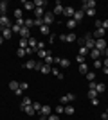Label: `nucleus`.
<instances>
[{"instance_id": "f257e3e1", "label": "nucleus", "mask_w": 108, "mask_h": 120, "mask_svg": "<svg viewBox=\"0 0 108 120\" xmlns=\"http://www.w3.org/2000/svg\"><path fill=\"white\" fill-rule=\"evenodd\" d=\"M83 38H85V47H87L88 50L96 49V40L92 38V34H90V32H85V36H83Z\"/></svg>"}, {"instance_id": "f03ea898", "label": "nucleus", "mask_w": 108, "mask_h": 120, "mask_svg": "<svg viewBox=\"0 0 108 120\" xmlns=\"http://www.w3.org/2000/svg\"><path fill=\"white\" fill-rule=\"evenodd\" d=\"M96 5H97V2L96 0H83V5H81V11L85 13L87 9H96Z\"/></svg>"}, {"instance_id": "7ed1b4c3", "label": "nucleus", "mask_w": 108, "mask_h": 120, "mask_svg": "<svg viewBox=\"0 0 108 120\" xmlns=\"http://www.w3.org/2000/svg\"><path fill=\"white\" fill-rule=\"evenodd\" d=\"M0 27H2V29H11V20H9L7 15L0 16Z\"/></svg>"}, {"instance_id": "20e7f679", "label": "nucleus", "mask_w": 108, "mask_h": 120, "mask_svg": "<svg viewBox=\"0 0 108 120\" xmlns=\"http://www.w3.org/2000/svg\"><path fill=\"white\" fill-rule=\"evenodd\" d=\"M74 99H76V95H74V93H67V95H63L61 99H60V102L65 106V104H68V102H72Z\"/></svg>"}, {"instance_id": "39448f33", "label": "nucleus", "mask_w": 108, "mask_h": 120, "mask_svg": "<svg viewBox=\"0 0 108 120\" xmlns=\"http://www.w3.org/2000/svg\"><path fill=\"white\" fill-rule=\"evenodd\" d=\"M52 22H54V13H45V16H43V25L49 27Z\"/></svg>"}, {"instance_id": "423d86ee", "label": "nucleus", "mask_w": 108, "mask_h": 120, "mask_svg": "<svg viewBox=\"0 0 108 120\" xmlns=\"http://www.w3.org/2000/svg\"><path fill=\"white\" fill-rule=\"evenodd\" d=\"M74 13H76V9H74V7H70V5H67V7H63V15L67 16L68 20H70L72 16H74Z\"/></svg>"}, {"instance_id": "0eeeda50", "label": "nucleus", "mask_w": 108, "mask_h": 120, "mask_svg": "<svg viewBox=\"0 0 108 120\" xmlns=\"http://www.w3.org/2000/svg\"><path fill=\"white\" fill-rule=\"evenodd\" d=\"M20 109H22V111H25V115H29V116H32V115L36 113L34 108H32V104H31V106H22V104H20Z\"/></svg>"}, {"instance_id": "6e6552de", "label": "nucleus", "mask_w": 108, "mask_h": 120, "mask_svg": "<svg viewBox=\"0 0 108 120\" xmlns=\"http://www.w3.org/2000/svg\"><path fill=\"white\" fill-rule=\"evenodd\" d=\"M83 16H85V13H83V11L79 9V11H76V13H74V16H72V20L76 22V23H79V22H83Z\"/></svg>"}, {"instance_id": "1a4fd4ad", "label": "nucleus", "mask_w": 108, "mask_h": 120, "mask_svg": "<svg viewBox=\"0 0 108 120\" xmlns=\"http://www.w3.org/2000/svg\"><path fill=\"white\" fill-rule=\"evenodd\" d=\"M20 36L24 38V40H29V38H31V30H29L25 25H24V27L20 29Z\"/></svg>"}, {"instance_id": "9d476101", "label": "nucleus", "mask_w": 108, "mask_h": 120, "mask_svg": "<svg viewBox=\"0 0 108 120\" xmlns=\"http://www.w3.org/2000/svg\"><path fill=\"white\" fill-rule=\"evenodd\" d=\"M34 16H36V20H41V18L45 16V11H43V7H34Z\"/></svg>"}, {"instance_id": "9b49d317", "label": "nucleus", "mask_w": 108, "mask_h": 120, "mask_svg": "<svg viewBox=\"0 0 108 120\" xmlns=\"http://www.w3.org/2000/svg\"><path fill=\"white\" fill-rule=\"evenodd\" d=\"M104 34H106V30H104V29H96V32L92 34V38H96V40H103Z\"/></svg>"}, {"instance_id": "f8f14e48", "label": "nucleus", "mask_w": 108, "mask_h": 120, "mask_svg": "<svg viewBox=\"0 0 108 120\" xmlns=\"http://www.w3.org/2000/svg\"><path fill=\"white\" fill-rule=\"evenodd\" d=\"M101 54H103L101 50H97V49H92V50H90V54H88V56H90V57H92V59L96 61V59H99V57H101Z\"/></svg>"}, {"instance_id": "ddd939ff", "label": "nucleus", "mask_w": 108, "mask_h": 120, "mask_svg": "<svg viewBox=\"0 0 108 120\" xmlns=\"http://www.w3.org/2000/svg\"><path fill=\"white\" fill-rule=\"evenodd\" d=\"M96 49L103 52V50L106 49V41H104V40H96Z\"/></svg>"}, {"instance_id": "4468645a", "label": "nucleus", "mask_w": 108, "mask_h": 120, "mask_svg": "<svg viewBox=\"0 0 108 120\" xmlns=\"http://www.w3.org/2000/svg\"><path fill=\"white\" fill-rule=\"evenodd\" d=\"M51 113H52V108H51V106H41L40 115H45V116H49Z\"/></svg>"}, {"instance_id": "2eb2a0df", "label": "nucleus", "mask_w": 108, "mask_h": 120, "mask_svg": "<svg viewBox=\"0 0 108 120\" xmlns=\"http://www.w3.org/2000/svg\"><path fill=\"white\" fill-rule=\"evenodd\" d=\"M34 66H36V61L34 59H29L24 63V68H27V70H34Z\"/></svg>"}, {"instance_id": "dca6fc26", "label": "nucleus", "mask_w": 108, "mask_h": 120, "mask_svg": "<svg viewBox=\"0 0 108 120\" xmlns=\"http://www.w3.org/2000/svg\"><path fill=\"white\" fill-rule=\"evenodd\" d=\"M51 74L54 75V77H58V79H63L61 70H60V68H56V66H52V68H51Z\"/></svg>"}, {"instance_id": "f3484780", "label": "nucleus", "mask_w": 108, "mask_h": 120, "mask_svg": "<svg viewBox=\"0 0 108 120\" xmlns=\"http://www.w3.org/2000/svg\"><path fill=\"white\" fill-rule=\"evenodd\" d=\"M0 29H2V27H0ZM2 38H4V40H11V36H13V32H11V29H2Z\"/></svg>"}, {"instance_id": "a211bd4d", "label": "nucleus", "mask_w": 108, "mask_h": 120, "mask_svg": "<svg viewBox=\"0 0 108 120\" xmlns=\"http://www.w3.org/2000/svg\"><path fill=\"white\" fill-rule=\"evenodd\" d=\"M54 15H63V5H61V2H56V5H54Z\"/></svg>"}, {"instance_id": "6ab92c4d", "label": "nucleus", "mask_w": 108, "mask_h": 120, "mask_svg": "<svg viewBox=\"0 0 108 120\" xmlns=\"http://www.w3.org/2000/svg\"><path fill=\"white\" fill-rule=\"evenodd\" d=\"M22 5H24L27 11H34V2H27V0H24V2H22Z\"/></svg>"}, {"instance_id": "aec40b11", "label": "nucleus", "mask_w": 108, "mask_h": 120, "mask_svg": "<svg viewBox=\"0 0 108 120\" xmlns=\"http://www.w3.org/2000/svg\"><path fill=\"white\" fill-rule=\"evenodd\" d=\"M36 54H38V57H40V59H45L51 52H49V50H36Z\"/></svg>"}, {"instance_id": "412c9836", "label": "nucleus", "mask_w": 108, "mask_h": 120, "mask_svg": "<svg viewBox=\"0 0 108 120\" xmlns=\"http://www.w3.org/2000/svg\"><path fill=\"white\" fill-rule=\"evenodd\" d=\"M51 68H52V66L51 65H45V63H43V65H41V74H43V75H45V74H51Z\"/></svg>"}, {"instance_id": "4be33fe9", "label": "nucleus", "mask_w": 108, "mask_h": 120, "mask_svg": "<svg viewBox=\"0 0 108 120\" xmlns=\"http://www.w3.org/2000/svg\"><path fill=\"white\" fill-rule=\"evenodd\" d=\"M88 54H90V50H88L85 45H83V47H79V56H83V57H85V56H88Z\"/></svg>"}, {"instance_id": "5701e85b", "label": "nucleus", "mask_w": 108, "mask_h": 120, "mask_svg": "<svg viewBox=\"0 0 108 120\" xmlns=\"http://www.w3.org/2000/svg\"><path fill=\"white\" fill-rule=\"evenodd\" d=\"M79 74H83V75H87V74H88V66H87V63L79 65Z\"/></svg>"}, {"instance_id": "b1692460", "label": "nucleus", "mask_w": 108, "mask_h": 120, "mask_svg": "<svg viewBox=\"0 0 108 120\" xmlns=\"http://www.w3.org/2000/svg\"><path fill=\"white\" fill-rule=\"evenodd\" d=\"M18 86H20V82H16V81H11V82H9V90L16 91V90H18Z\"/></svg>"}, {"instance_id": "393cba45", "label": "nucleus", "mask_w": 108, "mask_h": 120, "mask_svg": "<svg viewBox=\"0 0 108 120\" xmlns=\"http://www.w3.org/2000/svg\"><path fill=\"white\" fill-rule=\"evenodd\" d=\"M13 15H15L16 20H22V18H24V13H22V9H15V13H13Z\"/></svg>"}, {"instance_id": "a878e982", "label": "nucleus", "mask_w": 108, "mask_h": 120, "mask_svg": "<svg viewBox=\"0 0 108 120\" xmlns=\"http://www.w3.org/2000/svg\"><path fill=\"white\" fill-rule=\"evenodd\" d=\"M106 90V86H104V82H97V86H96V91L97 93H101V91Z\"/></svg>"}, {"instance_id": "bb28decb", "label": "nucleus", "mask_w": 108, "mask_h": 120, "mask_svg": "<svg viewBox=\"0 0 108 120\" xmlns=\"http://www.w3.org/2000/svg\"><path fill=\"white\" fill-rule=\"evenodd\" d=\"M20 29H22V27H20V25H16V23L11 25V32H15V34H20Z\"/></svg>"}, {"instance_id": "cd10ccee", "label": "nucleus", "mask_w": 108, "mask_h": 120, "mask_svg": "<svg viewBox=\"0 0 108 120\" xmlns=\"http://www.w3.org/2000/svg\"><path fill=\"white\" fill-rule=\"evenodd\" d=\"M76 40H77L76 34H72V32H70V34H67V41H68V43H74Z\"/></svg>"}, {"instance_id": "c85d7f7f", "label": "nucleus", "mask_w": 108, "mask_h": 120, "mask_svg": "<svg viewBox=\"0 0 108 120\" xmlns=\"http://www.w3.org/2000/svg\"><path fill=\"white\" fill-rule=\"evenodd\" d=\"M40 32H41V34H51V29H49L47 25H41V27H40Z\"/></svg>"}, {"instance_id": "c756f323", "label": "nucleus", "mask_w": 108, "mask_h": 120, "mask_svg": "<svg viewBox=\"0 0 108 120\" xmlns=\"http://www.w3.org/2000/svg\"><path fill=\"white\" fill-rule=\"evenodd\" d=\"M94 68L101 70V68H103V61H101V59H96V61H94Z\"/></svg>"}, {"instance_id": "7c9ffc66", "label": "nucleus", "mask_w": 108, "mask_h": 120, "mask_svg": "<svg viewBox=\"0 0 108 120\" xmlns=\"http://www.w3.org/2000/svg\"><path fill=\"white\" fill-rule=\"evenodd\" d=\"M0 7H2V15H5V13H7V7H9V4H7V2H0Z\"/></svg>"}, {"instance_id": "2f4dec72", "label": "nucleus", "mask_w": 108, "mask_h": 120, "mask_svg": "<svg viewBox=\"0 0 108 120\" xmlns=\"http://www.w3.org/2000/svg\"><path fill=\"white\" fill-rule=\"evenodd\" d=\"M65 113H67V115H74V113H76V109H74L72 106H65Z\"/></svg>"}, {"instance_id": "473e14b6", "label": "nucleus", "mask_w": 108, "mask_h": 120, "mask_svg": "<svg viewBox=\"0 0 108 120\" xmlns=\"http://www.w3.org/2000/svg\"><path fill=\"white\" fill-rule=\"evenodd\" d=\"M34 25V18H25V27L29 29V27H32Z\"/></svg>"}, {"instance_id": "72a5a7b5", "label": "nucleus", "mask_w": 108, "mask_h": 120, "mask_svg": "<svg viewBox=\"0 0 108 120\" xmlns=\"http://www.w3.org/2000/svg\"><path fill=\"white\" fill-rule=\"evenodd\" d=\"M36 45H38V41H36L34 38H29V47H31V49H34V50H36Z\"/></svg>"}, {"instance_id": "f704fd0d", "label": "nucleus", "mask_w": 108, "mask_h": 120, "mask_svg": "<svg viewBox=\"0 0 108 120\" xmlns=\"http://www.w3.org/2000/svg\"><path fill=\"white\" fill-rule=\"evenodd\" d=\"M76 25H77V23H76V22H74V20H72V18H70V20H67V27H68V29H70V30L74 29Z\"/></svg>"}, {"instance_id": "c9c22d12", "label": "nucleus", "mask_w": 108, "mask_h": 120, "mask_svg": "<svg viewBox=\"0 0 108 120\" xmlns=\"http://www.w3.org/2000/svg\"><path fill=\"white\" fill-rule=\"evenodd\" d=\"M87 95H88V99H96V97H97V91L96 90H88Z\"/></svg>"}, {"instance_id": "e433bc0d", "label": "nucleus", "mask_w": 108, "mask_h": 120, "mask_svg": "<svg viewBox=\"0 0 108 120\" xmlns=\"http://www.w3.org/2000/svg\"><path fill=\"white\" fill-rule=\"evenodd\" d=\"M54 109H56V115H60V113H65V106H56V108H54Z\"/></svg>"}, {"instance_id": "4c0bfd02", "label": "nucleus", "mask_w": 108, "mask_h": 120, "mask_svg": "<svg viewBox=\"0 0 108 120\" xmlns=\"http://www.w3.org/2000/svg\"><path fill=\"white\" fill-rule=\"evenodd\" d=\"M60 66H61V68H68V66H70V63H68V59H61V63H60Z\"/></svg>"}, {"instance_id": "58836bf2", "label": "nucleus", "mask_w": 108, "mask_h": 120, "mask_svg": "<svg viewBox=\"0 0 108 120\" xmlns=\"http://www.w3.org/2000/svg\"><path fill=\"white\" fill-rule=\"evenodd\" d=\"M45 4H47L45 0H36V2H34V7H43Z\"/></svg>"}, {"instance_id": "ea45409f", "label": "nucleus", "mask_w": 108, "mask_h": 120, "mask_svg": "<svg viewBox=\"0 0 108 120\" xmlns=\"http://www.w3.org/2000/svg\"><path fill=\"white\" fill-rule=\"evenodd\" d=\"M36 50H45V41H38V45H36Z\"/></svg>"}, {"instance_id": "a19ab883", "label": "nucleus", "mask_w": 108, "mask_h": 120, "mask_svg": "<svg viewBox=\"0 0 108 120\" xmlns=\"http://www.w3.org/2000/svg\"><path fill=\"white\" fill-rule=\"evenodd\" d=\"M85 77H87V79H88V81H90V82H92V81H94V79H96V74H94V72H88V74H87V75H85Z\"/></svg>"}, {"instance_id": "79ce46f5", "label": "nucleus", "mask_w": 108, "mask_h": 120, "mask_svg": "<svg viewBox=\"0 0 108 120\" xmlns=\"http://www.w3.org/2000/svg\"><path fill=\"white\" fill-rule=\"evenodd\" d=\"M32 108H34V111H36V113H40L41 104H40V102H32Z\"/></svg>"}, {"instance_id": "37998d69", "label": "nucleus", "mask_w": 108, "mask_h": 120, "mask_svg": "<svg viewBox=\"0 0 108 120\" xmlns=\"http://www.w3.org/2000/svg\"><path fill=\"white\" fill-rule=\"evenodd\" d=\"M31 104H32V100L29 99V97H25V99L22 100V106H31Z\"/></svg>"}, {"instance_id": "c03bdc74", "label": "nucleus", "mask_w": 108, "mask_h": 120, "mask_svg": "<svg viewBox=\"0 0 108 120\" xmlns=\"http://www.w3.org/2000/svg\"><path fill=\"white\" fill-rule=\"evenodd\" d=\"M43 63H45V65H51V66H52V56L49 54V56L45 57V59H43Z\"/></svg>"}, {"instance_id": "a18cd8bd", "label": "nucleus", "mask_w": 108, "mask_h": 120, "mask_svg": "<svg viewBox=\"0 0 108 120\" xmlns=\"http://www.w3.org/2000/svg\"><path fill=\"white\" fill-rule=\"evenodd\" d=\"M47 120H60V115H56V113H51V115L47 116Z\"/></svg>"}, {"instance_id": "49530a36", "label": "nucleus", "mask_w": 108, "mask_h": 120, "mask_svg": "<svg viewBox=\"0 0 108 120\" xmlns=\"http://www.w3.org/2000/svg\"><path fill=\"white\" fill-rule=\"evenodd\" d=\"M16 56H18V57H24V56H25V49H18L16 50Z\"/></svg>"}, {"instance_id": "de8ad7c7", "label": "nucleus", "mask_w": 108, "mask_h": 120, "mask_svg": "<svg viewBox=\"0 0 108 120\" xmlns=\"http://www.w3.org/2000/svg\"><path fill=\"white\" fill-rule=\"evenodd\" d=\"M27 88H29V84H27V82H20V86H18V90H22V91H25Z\"/></svg>"}, {"instance_id": "09e8293b", "label": "nucleus", "mask_w": 108, "mask_h": 120, "mask_svg": "<svg viewBox=\"0 0 108 120\" xmlns=\"http://www.w3.org/2000/svg\"><path fill=\"white\" fill-rule=\"evenodd\" d=\"M85 15H87V16H96V9H87V11H85Z\"/></svg>"}, {"instance_id": "8fccbe9b", "label": "nucleus", "mask_w": 108, "mask_h": 120, "mask_svg": "<svg viewBox=\"0 0 108 120\" xmlns=\"http://www.w3.org/2000/svg\"><path fill=\"white\" fill-rule=\"evenodd\" d=\"M60 63H61V57L54 56V57H52V65H60Z\"/></svg>"}, {"instance_id": "3c124183", "label": "nucleus", "mask_w": 108, "mask_h": 120, "mask_svg": "<svg viewBox=\"0 0 108 120\" xmlns=\"http://www.w3.org/2000/svg\"><path fill=\"white\" fill-rule=\"evenodd\" d=\"M76 61H77V63H79V65H83V63H85V57L77 54V56H76Z\"/></svg>"}, {"instance_id": "603ef678", "label": "nucleus", "mask_w": 108, "mask_h": 120, "mask_svg": "<svg viewBox=\"0 0 108 120\" xmlns=\"http://www.w3.org/2000/svg\"><path fill=\"white\" fill-rule=\"evenodd\" d=\"M96 86H97V82H96V81H92V82L88 84V90H96Z\"/></svg>"}, {"instance_id": "864d4df0", "label": "nucleus", "mask_w": 108, "mask_h": 120, "mask_svg": "<svg viewBox=\"0 0 108 120\" xmlns=\"http://www.w3.org/2000/svg\"><path fill=\"white\" fill-rule=\"evenodd\" d=\"M41 65H43L41 61H36V66H34V70H38V72H40V70H41Z\"/></svg>"}, {"instance_id": "5fc2aeb1", "label": "nucleus", "mask_w": 108, "mask_h": 120, "mask_svg": "<svg viewBox=\"0 0 108 120\" xmlns=\"http://www.w3.org/2000/svg\"><path fill=\"white\" fill-rule=\"evenodd\" d=\"M32 52H36V50L31 49V47H27V49H25V54H32Z\"/></svg>"}, {"instance_id": "6e6d98bb", "label": "nucleus", "mask_w": 108, "mask_h": 120, "mask_svg": "<svg viewBox=\"0 0 108 120\" xmlns=\"http://www.w3.org/2000/svg\"><path fill=\"white\" fill-rule=\"evenodd\" d=\"M90 102H92L94 106H99V100H97V97H96V99H90Z\"/></svg>"}, {"instance_id": "4d7b16f0", "label": "nucleus", "mask_w": 108, "mask_h": 120, "mask_svg": "<svg viewBox=\"0 0 108 120\" xmlns=\"http://www.w3.org/2000/svg\"><path fill=\"white\" fill-rule=\"evenodd\" d=\"M103 29H104V30L108 29V20H103Z\"/></svg>"}, {"instance_id": "13d9d810", "label": "nucleus", "mask_w": 108, "mask_h": 120, "mask_svg": "<svg viewBox=\"0 0 108 120\" xmlns=\"http://www.w3.org/2000/svg\"><path fill=\"white\" fill-rule=\"evenodd\" d=\"M108 118V115H106V111H104V113H101V120H106Z\"/></svg>"}, {"instance_id": "bf43d9fd", "label": "nucleus", "mask_w": 108, "mask_h": 120, "mask_svg": "<svg viewBox=\"0 0 108 120\" xmlns=\"http://www.w3.org/2000/svg\"><path fill=\"white\" fill-rule=\"evenodd\" d=\"M101 70H103V74H104V75H108V68H106V66H103Z\"/></svg>"}, {"instance_id": "052dcab7", "label": "nucleus", "mask_w": 108, "mask_h": 120, "mask_svg": "<svg viewBox=\"0 0 108 120\" xmlns=\"http://www.w3.org/2000/svg\"><path fill=\"white\" fill-rule=\"evenodd\" d=\"M103 54H104V57H108V49H104V50H103Z\"/></svg>"}, {"instance_id": "680f3d73", "label": "nucleus", "mask_w": 108, "mask_h": 120, "mask_svg": "<svg viewBox=\"0 0 108 120\" xmlns=\"http://www.w3.org/2000/svg\"><path fill=\"white\" fill-rule=\"evenodd\" d=\"M38 120H47V116L45 115H40V118H38Z\"/></svg>"}, {"instance_id": "e2e57ef3", "label": "nucleus", "mask_w": 108, "mask_h": 120, "mask_svg": "<svg viewBox=\"0 0 108 120\" xmlns=\"http://www.w3.org/2000/svg\"><path fill=\"white\" fill-rule=\"evenodd\" d=\"M2 43H4V38H2V36H0V45H2Z\"/></svg>"}, {"instance_id": "0e129e2a", "label": "nucleus", "mask_w": 108, "mask_h": 120, "mask_svg": "<svg viewBox=\"0 0 108 120\" xmlns=\"http://www.w3.org/2000/svg\"><path fill=\"white\" fill-rule=\"evenodd\" d=\"M0 13H2V7H0Z\"/></svg>"}, {"instance_id": "69168bd1", "label": "nucleus", "mask_w": 108, "mask_h": 120, "mask_svg": "<svg viewBox=\"0 0 108 120\" xmlns=\"http://www.w3.org/2000/svg\"><path fill=\"white\" fill-rule=\"evenodd\" d=\"M106 115H108V109H106Z\"/></svg>"}, {"instance_id": "338daca9", "label": "nucleus", "mask_w": 108, "mask_h": 120, "mask_svg": "<svg viewBox=\"0 0 108 120\" xmlns=\"http://www.w3.org/2000/svg\"><path fill=\"white\" fill-rule=\"evenodd\" d=\"M106 120H108V118H106Z\"/></svg>"}]
</instances>
